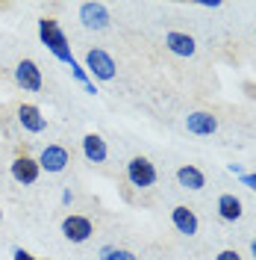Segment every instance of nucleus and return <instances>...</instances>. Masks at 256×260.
Masks as SVG:
<instances>
[{"instance_id":"nucleus-2","label":"nucleus","mask_w":256,"mask_h":260,"mask_svg":"<svg viewBox=\"0 0 256 260\" xmlns=\"http://www.w3.org/2000/svg\"><path fill=\"white\" fill-rule=\"evenodd\" d=\"M127 180L136 189H147L156 183V166L147 160V157H133L127 162Z\"/></svg>"},{"instance_id":"nucleus-18","label":"nucleus","mask_w":256,"mask_h":260,"mask_svg":"<svg viewBox=\"0 0 256 260\" xmlns=\"http://www.w3.org/2000/svg\"><path fill=\"white\" fill-rule=\"evenodd\" d=\"M215 260H241V254L239 251H233V248H227V251H221Z\"/></svg>"},{"instance_id":"nucleus-11","label":"nucleus","mask_w":256,"mask_h":260,"mask_svg":"<svg viewBox=\"0 0 256 260\" xmlns=\"http://www.w3.org/2000/svg\"><path fill=\"white\" fill-rule=\"evenodd\" d=\"M186 127H189V133H194V136H212L215 130H218V118L212 113H189L186 115Z\"/></svg>"},{"instance_id":"nucleus-17","label":"nucleus","mask_w":256,"mask_h":260,"mask_svg":"<svg viewBox=\"0 0 256 260\" xmlns=\"http://www.w3.org/2000/svg\"><path fill=\"white\" fill-rule=\"evenodd\" d=\"M100 260H136V254H133V251H127V248L103 245V248H100Z\"/></svg>"},{"instance_id":"nucleus-14","label":"nucleus","mask_w":256,"mask_h":260,"mask_svg":"<svg viewBox=\"0 0 256 260\" xmlns=\"http://www.w3.org/2000/svg\"><path fill=\"white\" fill-rule=\"evenodd\" d=\"M177 180H180V186H186V189H203V186H206V178H203V172H200L197 166H180V169H177Z\"/></svg>"},{"instance_id":"nucleus-16","label":"nucleus","mask_w":256,"mask_h":260,"mask_svg":"<svg viewBox=\"0 0 256 260\" xmlns=\"http://www.w3.org/2000/svg\"><path fill=\"white\" fill-rule=\"evenodd\" d=\"M71 74H74V80H77V83H82V89H86L89 95H95V92H97L95 83H92V77H89V71H86V68H82V65L77 62V59L71 62Z\"/></svg>"},{"instance_id":"nucleus-8","label":"nucleus","mask_w":256,"mask_h":260,"mask_svg":"<svg viewBox=\"0 0 256 260\" xmlns=\"http://www.w3.org/2000/svg\"><path fill=\"white\" fill-rule=\"evenodd\" d=\"M68 162H71V154L65 151L62 145H48L41 151V157H38V166L45 169V172H65L68 169Z\"/></svg>"},{"instance_id":"nucleus-4","label":"nucleus","mask_w":256,"mask_h":260,"mask_svg":"<svg viewBox=\"0 0 256 260\" xmlns=\"http://www.w3.org/2000/svg\"><path fill=\"white\" fill-rule=\"evenodd\" d=\"M80 21L86 30H106L109 27V6L100 0H89L80 6Z\"/></svg>"},{"instance_id":"nucleus-23","label":"nucleus","mask_w":256,"mask_h":260,"mask_svg":"<svg viewBox=\"0 0 256 260\" xmlns=\"http://www.w3.org/2000/svg\"><path fill=\"white\" fill-rule=\"evenodd\" d=\"M71 201H74V195H71V189H65L62 192V204H71Z\"/></svg>"},{"instance_id":"nucleus-12","label":"nucleus","mask_w":256,"mask_h":260,"mask_svg":"<svg viewBox=\"0 0 256 260\" xmlns=\"http://www.w3.org/2000/svg\"><path fill=\"white\" fill-rule=\"evenodd\" d=\"M171 222H174V228L180 234H186V237H194V234H197V216H194V210L183 207V204L171 210Z\"/></svg>"},{"instance_id":"nucleus-13","label":"nucleus","mask_w":256,"mask_h":260,"mask_svg":"<svg viewBox=\"0 0 256 260\" xmlns=\"http://www.w3.org/2000/svg\"><path fill=\"white\" fill-rule=\"evenodd\" d=\"M82 154H86V160L89 162H106V142L97 136V133H89V136H82Z\"/></svg>"},{"instance_id":"nucleus-6","label":"nucleus","mask_w":256,"mask_h":260,"mask_svg":"<svg viewBox=\"0 0 256 260\" xmlns=\"http://www.w3.org/2000/svg\"><path fill=\"white\" fill-rule=\"evenodd\" d=\"M62 234H65V240H71V243H86L95 234V225L86 216H68L62 222Z\"/></svg>"},{"instance_id":"nucleus-24","label":"nucleus","mask_w":256,"mask_h":260,"mask_svg":"<svg viewBox=\"0 0 256 260\" xmlns=\"http://www.w3.org/2000/svg\"><path fill=\"white\" fill-rule=\"evenodd\" d=\"M250 254H253V257H256V237H253V240H250Z\"/></svg>"},{"instance_id":"nucleus-15","label":"nucleus","mask_w":256,"mask_h":260,"mask_svg":"<svg viewBox=\"0 0 256 260\" xmlns=\"http://www.w3.org/2000/svg\"><path fill=\"white\" fill-rule=\"evenodd\" d=\"M218 216H221L224 222H236L241 216V201L233 192H224L218 198Z\"/></svg>"},{"instance_id":"nucleus-10","label":"nucleus","mask_w":256,"mask_h":260,"mask_svg":"<svg viewBox=\"0 0 256 260\" xmlns=\"http://www.w3.org/2000/svg\"><path fill=\"white\" fill-rule=\"evenodd\" d=\"M165 48L171 50L174 56H194V53H197V42H194L189 32L171 30L165 36Z\"/></svg>"},{"instance_id":"nucleus-1","label":"nucleus","mask_w":256,"mask_h":260,"mask_svg":"<svg viewBox=\"0 0 256 260\" xmlns=\"http://www.w3.org/2000/svg\"><path fill=\"white\" fill-rule=\"evenodd\" d=\"M38 36H41V45H48V50L59 59V62H65V65L74 62L71 45H68V39H65L59 21H53V18H41V21H38Z\"/></svg>"},{"instance_id":"nucleus-3","label":"nucleus","mask_w":256,"mask_h":260,"mask_svg":"<svg viewBox=\"0 0 256 260\" xmlns=\"http://www.w3.org/2000/svg\"><path fill=\"white\" fill-rule=\"evenodd\" d=\"M86 71L89 77H97V80H112L115 77V59L100 48H92L86 53Z\"/></svg>"},{"instance_id":"nucleus-22","label":"nucleus","mask_w":256,"mask_h":260,"mask_svg":"<svg viewBox=\"0 0 256 260\" xmlns=\"http://www.w3.org/2000/svg\"><path fill=\"white\" fill-rule=\"evenodd\" d=\"M230 172H233V175H239V178L244 175V172H241V166H239V162H230Z\"/></svg>"},{"instance_id":"nucleus-20","label":"nucleus","mask_w":256,"mask_h":260,"mask_svg":"<svg viewBox=\"0 0 256 260\" xmlns=\"http://www.w3.org/2000/svg\"><path fill=\"white\" fill-rule=\"evenodd\" d=\"M241 183H244L247 189H256V175H241Z\"/></svg>"},{"instance_id":"nucleus-25","label":"nucleus","mask_w":256,"mask_h":260,"mask_svg":"<svg viewBox=\"0 0 256 260\" xmlns=\"http://www.w3.org/2000/svg\"><path fill=\"white\" fill-rule=\"evenodd\" d=\"M0 216H3V213H0Z\"/></svg>"},{"instance_id":"nucleus-7","label":"nucleus","mask_w":256,"mask_h":260,"mask_svg":"<svg viewBox=\"0 0 256 260\" xmlns=\"http://www.w3.org/2000/svg\"><path fill=\"white\" fill-rule=\"evenodd\" d=\"M9 172H12V178H15L18 183L32 186V183L38 180V175H41V166H38V160H32V157H15Z\"/></svg>"},{"instance_id":"nucleus-9","label":"nucleus","mask_w":256,"mask_h":260,"mask_svg":"<svg viewBox=\"0 0 256 260\" xmlns=\"http://www.w3.org/2000/svg\"><path fill=\"white\" fill-rule=\"evenodd\" d=\"M18 124L27 130V133H41V130L48 127V118L41 115L38 107H32V104H21V107H18Z\"/></svg>"},{"instance_id":"nucleus-19","label":"nucleus","mask_w":256,"mask_h":260,"mask_svg":"<svg viewBox=\"0 0 256 260\" xmlns=\"http://www.w3.org/2000/svg\"><path fill=\"white\" fill-rule=\"evenodd\" d=\"M12 257H15V260H38V257H32L30 251H24V248H15V251H12Z\"/></svg>"},{"instance_id":"nucleus-5","label":"nucleus","mask_w":256,"mask_h":260,"mask_svg":"<svg viewBox=\"0 0 256 260\" xmlns=\"http://www.w3.org/2000/svg\"><path fill=\"white\" fill-rule=\"evenodd\" d=\"M15 83L24 89V92H38L41 89V68L32 62V59H21L15 65Z\"/></svg>"},{"instance_id":"nucleus-21","label":"nucleus","mask_w":256,"mask_h":260,"mask_svg":"<svg viewBox=\"0 0 256 260\" xmlns=\"http://www.w3.org/2000/svg\"><path fill=\"white\" fill-rule=\"evenodd\" d=\"M200 6H203V9H218L221 0H200Z\"/></svg>"}]
</instances>
